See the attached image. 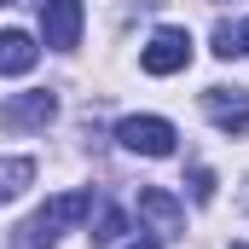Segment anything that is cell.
Listing matches in <instances>:
<instances>
[{
  "mask_svg": "<svg viewBox=\"0 0 249 249\" xmlns=\"http://www.w3.org/2000/svg\"><path fill=\"white\" fill-rule=\"evenodd\" d=\"M81 214H93V191H64V197H53V203H41L29 220H18L12 238H6V249H53L58 232L75 226Z\"/></svg>",
  "mask_w": 249,
  "mask_h": 249,
  "instance_id": "6da1fadb",
  "label": "cell"
},
{
  "mask_svg": "<svg viewBox=\"0 0 249 249\" xmlns=\"http://www.w3.org/2000/svg\"><path fill=\"white\" fill-rule=\"evenodd\" d=\"M139 220L157 238H186V203L162 186H139Z\"/></svg>",
  "mask_w": 249,
  "mask_h": 249,
  "instance_id": "7a4b0ae2",
  "label": "cell"
},
{
  "mask_svg": "<svg viewBox=\"0 0 249 249\" xmlns=\"http://www.w3.org/2000/svg\"><path fill=\"white\" fill-rule=\"evenodd\" d=\"M58 116V99L47 93V87H35V93H12L6 105H0V127H12V133H35V127H47Z\"/></svg>",
  "mask_w": 249,
  "mask_h": 249,
  "instance_id": "3957f363",
  "label": "cell"
},
{
  "mask_svg": "<svg viewBox=\"0 0 249 249\" xmlns=\"http://www.w3.org/2000/svg\"><path fill=\"white\" fill-rule=\"evenodd\" d=\"M116 139H122L127 151H139V157H174V122H162V116H127L116 127Z\"/></svg>",
  "mask_w": 249,
  "mask_h": 249,
  "instance_id": "277c9868",
  "label": "cell"
},
{
  "mask_svg": "<svg viewBox=\"0 0 249 249\" xmlns=\"http://www.w3.org/2000/svg\"><path fill=\"white\" fill-rule=\"evenodd\" d=\"M139 64H145V75H180L191 64V35L186 29H157V35L145 41Z\"/></svg>",
  "mask_w": 249,
  "mask_h": 249,
  "instance_id": "5b68a950",
  "label": "cell"
},
{
  "mask_svg": "<svg viewBox=\"0 0 249 249\" xmlns=\"http://www.w3.org/2000/svg\"><path fill=\"white\" fill-rule=\"evenodd\" d=\"M81 0H41V41L53 47V53H70L75 41H81Z\"/></svg>",
  "mask_w": 249,
  "mask_h": 249,
  "instance_id": "8992f818",
  "label": "cell"
},
{
  "mask_svg": "<svg viewBox=\"0 0 249 249\" xmlns=\"http://www.w3.org/2000/svg\"><path fill=\"white\" fill-rule=\"evenodd\" d=\"M203 116L220 133H249V93L244 87H203Z\"/></svg>",
  "mask_w": 249,
  "mask_h": 249,
  "instance_id": "52a82bcc",
  "label": "cell"
},
{
  "mask_svg": "<svg viewBox=\"0 0 249 249\" xmlns=\"http://www.w3.org/2000/svg\"><path fill=\"white\" fill-rule=\"evenodd\" d=\"M35 58H41L35 35H23V29H0V75H29Z\"/></svg>",
  "mask_w": 249,
  "mask_h": 249,
  "instance_id": "ba28073f",
  "label": "cell"
},
{
  "mask_svg": "<svg viewBox=\"0 0 249 249\" xmlns=\"http://www.w3.org/2000/svg\"><path fill=\"white\" fill-rule=\"evenodd\" d=\"M122 232H127V214L116 209V203H99V220H93V232H87V238H93V249H110Z\"/></svg>",
  "mask_w": 249,
  "mask_h": 249,
  "instance_id": "9c48e42d",
  "label": "cell"
},
{
  "mask_svg": "<svg viewBox=\"0 0 249 249\" xmlns=\"http://www.w3.org/2000/svg\"><path fill=\"white\" fill-rule=\"evenodd\" d=\"M29 180H35V162H29V157H6V162H0V203L18 197Z\"/></svg>",
  "mask_w": 249,
  "mask_h": 249,
  "instance_id": "30bf717a",
  "label": "cell"
},
{
  "mask_svg": "<svg viewBox=\"0 0 249 249\" xmlns=\"http://www.w3.org/2000/svg\"><path fill=\"white\" fill-rule=\"evenodd\" d=\"M214 53H220V58H238V53H244V41H238V29H232V23H220V29H214Z\"/></svg>",
  "mask_w": 249,
  "mask_h": 249,
  "instance_id": "8fae6325",
  "label": "cell"
},
{
  "mask_svg": "<svg viewBox=\"0 0 249 249\" xmlns=\"http://www.w3.org/2000/svg\"><path fill=\"white\" fill-rule=\"evenodd\" d=\"M191 197H197V203L214 197V174H209V168H191Z\"/></svg>",
  "mask_w": 249,
  "mask_h": 249,
  "instance_id": "7c38bea8",
  "label": "cell"
},
{
  "mask_svg": "<svg viewBox=\"0 0 249 249\" xmlns=\"http://www.w3.org/2000/svg\"><path fill=\"white\" fill-rule=\"evenodd\" d=\"M127 249H162V244H157V238H139V244H127Z\"/></svg>",
  "mask_w": 249,
  "mask_h": 249,
  "instance_id": "4fadbf2b",
  "label": "cell"
},
{
  "mask_svg": "<svg viewBox=\"0 0 249 249\" xmlns=\"http://www.w3.org/2000/svg\"><path fill=\"white\" fill-rule=\"evenodd\" d=\"M238 41H244V53H249V23H244V29H238Z\"/></svg>",
  "mask_w": 249,
  "mask_h": 249,
  "instance_id": "5bb4252c",
  "label": "cell"
},
{
  "mask_svg": "<svg viewBox=\"0 0 249 249\" xmlns=\"http://www.w3.org/2000/svg\"><path fill=\"white\" fill-rule=\"evenodd\" d=\"M0 6H12V0H0Z\"/></svg>",
  "mask_w": 249,
  "mask_h": 249,
  "instance_id": "9a60e30c",
  "label": "cell"
},
{
  "mask_svg": "<svg viewBox=\"0 0 249 249\" xmlns=\"http://www.w3.org/2000/svg\"><path fill=\"white\" fill-rule=\"evenodd\" d=\"M238 249H249V244H238Z\"/></svg>",
  "mask_w": 249,
  "mask_h": 249,
  "instance_id": "2e32d148",
  "label": "cell"
}]
</instances>
